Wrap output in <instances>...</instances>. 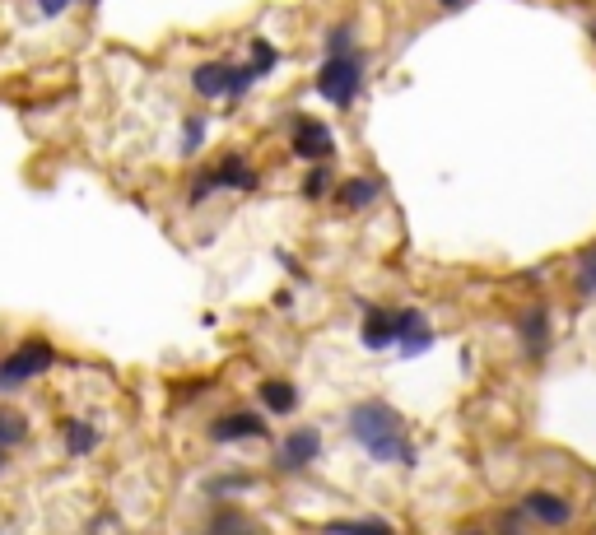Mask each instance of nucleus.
Returning <instances> with one entry per match:
<instances>
[{"instance_id":"nucleus-1","label":"nucleus","mask_w":596,"mask_h":535,"mask_svg":"<svg viewBox=\"0 0 596 535\" xmlns=\"http://www.w3.org/2000/svg\"><path fill=\"white\" fill-rule=\"evenodd\" d=\"M350 433L373 461H415V447H410L406 428H401V415H396L392 405H382V401L354 405Z\"/></svg>"},{"instance_id":"nucleus-2","label":"nucleus","mask_w":596,"mask_h":535,"mask_svg":"<svg viewBox=\"0 0 596 535\" xmlns=\"http://www.w3.org/2000/svg\"><path fill=\"white\" fill-rule=\"evenodd\" d=\"M359 84H364V61L354 52L326 56L322 70H317V94L336 107H350L354 98H359Z\"/></svg>"},{"instance_id":"nucleus-3","label":"nucleus","mask_w":596,"mask_h":535,"mask_svg":"<svg viewBox=\"0 0 596 535\" xmlns=\"http://www.w3.org/2000/svg\"><path fill=\"white\" fill-rule=\"evenodd\" d=\"M52 363H56V349L47 345V340H24L19 349L0 354V391L24 387V382H33L38 373H47Z\"/></svg>"},{"instance_id":"nucleus-4","label":"nucleus","mask_w":596,"mask_h":535,"mask_svg":"<svg viewBox=\"0 0 596 535\" xmlns=\"http://www.w3.org/2000/svg\"><path fill=\"white\" fill-rule=\"evenodd\" d=\"M252 84V70H238L229 61H205L191 70V89L201 98H243Z\"/></svg>"},{"instance_id":"nucleus-5","label":"nucleus","mask_w":596,"mask_h":535,"mask_svg":"<svg viewBox=\"0 0 596 535\" xmlns=\"http://www.w3.org/2000/svg\"><path fill=\"white\" fill-rule=\"evenodd\" d=\"M294 154H298V159H312V163L331 159V154H336V135L326 131L322 121L298 117V126H294Z\"/></svg>"},{"instance_id":"nucleus-6","label":"nucleus","mask_w":596,"mask_h":535,"mask_svg":"<svg viewBox=\"0 0 596 535\" xmlns=\"http://www.w3.org/2000/svg\"><path fill=\"white\" fill-rule=\"evenodd\" d=\"M205 182H210V191H215V187L252 191V187H257V173H252V163H247L243 154H224L215 168H205Z\"/></svg>"},{"instance_id":"nucleus-7","label":"nucleus","mask_w":596,"mask_h":535,"mask_svg":"<svg viewBox=\"0 0 596 535\" xmlns=\"http://www.w3.org/2000/svg\"><path fill=\"white\" fill-rule=\"evenodd\" d=\"M322 456V433L317 428H298V433H289L285 447H280V470H303L312 466Z\"/></svg>"},{"instance_id":"nucleus-8","label":"nucleus","mask_w":596,"mask_h":535,"mask_svg":"<svg viewBox=\"0 0 596 535\" xmlns=\"http://www.w3.org/2000/svg\"><path fill=\"white\" fill-rule=\"evenodd\" d=\"M522 512H527V517H536L541 526H569V522H573L569 498L545 494V489H531V494L522 498Z\"/></svg>"},{"instance_id":"nucleus-9","label":"nucleus","mask_w":596,"mask_h":535,"mask_svg":"<svg viewBox=\"0 0 596 535\" xmlns=\"http://www.w3.org/2000/svg\"><path fill=\"white\" fill-rule=\"evenodd\" d=\"M261 433H266V424L252 410H233V415H219L210 424V438L215 442H243V438H261Z\"/></svg>"},{"instance_id":"nucleus-10","label":"nucleus","mask_w":596,"mask_h":535,"mask_svg":"<svg viewBox=\"0 0 596 535\" xmlns=\"http://www.w3.org/2000/svg\"><path fill=\"white\" fill-rule=\"evenodd\" d=\"M205 535H261V526L238 508H215L205 522Z\"/></svg>"},{"instance_id":"nucleus-11","label":"nucleus","mask_w":596,"mask_h":535,"mask_svg":"<svg viewBox=\"0 0 596 535\" xmlns=\"http://www.w3.org/2000/svg\"><path fill=\"white\" fill-rule=\"evenodd\" d=\"M522 340H527V349H531V359H541L545 354V340H550V317H545V308H531V312H522Z\"/></svg>"},{"instance_id":"nucleus-12","label":"nucleus","mask_w":596,"mask_h":535,"mask_svg":"<svg viewBox=\"0 0 596 535\" xmlns=\"http://www.w3.org/2000/svg\"><path fill=\"white\" fill-rule=\"evenodd\" d=\"M359 335H364V345H368V349L392 345V340H396V331H392V312L368 308V312H364V326H359Z\"/></svg>"},{"instance_id":"nucleus-13","label":"nucleus","mask_w":596,"mask_h":535,"mask_svg":"<svg viewBox=\"0 0 596 535\" xmlns=\"http://www.w3.org/2000/svg\"><path fill=\"white\" fill-rule=\"evenodd\" d=\"M261 405L271 410V415H289L298 405V391L289 382H261Z\"/></svg>"},{"instance_id":"nucleus-14","label":"nucleus","mask_w":596,"mask_h":535,"mask_svg":"<svg viewBox=\"0 0 596 535\" xmlns=\"http://www.w3.org/2000/svg\"><path fill=\"white\" fill-rule=\"evenodd\" d=\"M373 201H378V182H368V177L340 187V205H345V210H364V205H373Z\"/></svg>"},{"instance_id":"nucleus-15","label":"nucleus","mask_w":596,"mask_h":535,"mask_svg":"<svg viewBox=\"0 0 596 535\" xmlns=\"http://www.w3.org/2000/svg\"><path fill=\"white\" fill-rule=\"evenodd\" d=\"M28 438V419L19 410H0V452H10Z\"/></svg>"},{"instance_id":"nucleus-16","label":"nucleus","mask_w":596,"mask_h":535,"mask_svg":"<svg viewBox=\"0 0 596 535\" xmlns=\"http://www.w3.org/2000/svg\"><path fill=\"white\" fill-rule=\"evenodd\" d=\"M66 447L75 456H89L98 447V428L94 424H80V419H70V424H66Z\"/></svg>"},{"instance_id":"nucleus-17","label":"nucleus","mask_w":596,"mask_h":535,"mask_svg":"<svg viewBox=\"0 0 596 535\" xmlns=\"http://www.w3.org/2000/svg\"><path fill=\"white\" fill-rule=\"evenodd\" d=\"M392 331H396V340L420 335V331H429V317H424L420 308H406V312H396V317H392Z\"/></svg>"},{"instance_id":"nucleus-18","label":"nucleus","mask_w":596,"mask_h":535,"mask_svg":"<svg viewBox=\"0 0 596 535\" xmlns=\"http://www.w3.org/2000/svg\"><path fill=\"white\" fill-rule=\"evenodd\" d=\"M326 535H392L387 522H331Z\"/></svg>"},{"instance_id":"nucleus-19","label":"nucleus","mask_w":596,"mask_h":535,"mask_svg":"<svg viewBox=\"0 0 596 535\" xmlns=\"http://www.w3.org/2000/svg\"><path fill=\"white\" fill-rule=\"evenodd\" d=\"M275 70V47L271 42H252V75H266Z\"/></svg>"},{"instance_id":"nucleus-20","label":"nucleus","mask_w":596,"mask_h":535,"mask_svg":"<svg viewBox=\"0 0 596 535\" xmlns=\"http://www.w3.org/2000/svg\"><path fill=\"white\" fill-rule=\"evenodd\" d=\"M578 289L596 294V252H583V261H578Z\"/></svg>"},{"instance_id":"nucleus-21","label":"nucleus","mask_w":596,"mask_h":535,"mask_svg":"<svg viewBox=\"0 0 596 535\" xmlns=\"http://www.w3.org/2000/svg\"><path fill=\"white\" fill-rule=\"evenodd\" d=\"M201 140H205V121L191 117L187 121V135H182V154H196V149H201Z\"/></svg>"},{"instance_id":"nucleus-22","label":"nucleus","mask_w":596,"mask_h":535,"mask_svg":"<svg viewBox=\"0 0 596 535\" xmlns=\"http://www.w3.org/2000/svg\"><path fill=\"white\" fill-rule=\"evenodd\" d=\"M350 28H331V33H326V47H331V56H340V52H350Z\"/></svg>"},{"instance_id":"nucleus-23","label":"nucleus","mask_w":596,"mask_h":535,"mask_svg":"<svg viewBox=\"0 0 596 535\" xmlns=\"http://www.w3.org/2000/svg\"><path fill=\"white\" fill-rule=\"evenodd\" d=\"M429 345H434V335H429V331H420V335H406V340H401V349H406V359H410V354H424V349H429Z\"/></svg>"},{"instance_id":"nucleus-24","label":"nucleus","mask_w":596,"mask_h":535,"mask_svg":"<svg viewBox=\"0 0 596 535\" xmlns=\"http://www.w3.org/2000/svg\"><path fill=\"white\" fill-rule=\"evenodd\" d=\"M70 5H75V0H38V10L47 14V19H56V14H66Z\"/></svg>"},{"instance_id":"nucleus-25","label":"nucleus","mask_w":596,"mask_h":535,"mask_svg":"<svg viewBox=\"0 0 596 535\" xmlns=\"http://www.w3.org/2000/svg\"><path fill=\"white\" fill-rule=\"evenodd\" d=\"M326 191V168H317V173L308 177V196H322Z\"/></svg>"},{"instance_id":"nucleus-26","label":"nucleus","mask_w":596,"mask_h":535,"mask_svg":"<svg viewBox=\"0 0 596 535\" xmlns=\"http://www.w3.org/2000/svg\"><path fill=\"white\" fill-rule=\"evenodd\" d=\"M438 5H447V10H461V5H466V0H438Z\"/></svg>"},{"instance_id":"nucleus-27","label":"nucleus","mask_w":596,"mask_h":535,"mask_svg":"<svg viewBox=\"0 0 596 535\" xmlns=\"http://www.w3.org/2000/svg\"><path fill=\"white\" fill-rule=\"evenodd\" d=\"M592 38H596V19H592Z\"/></svg>"}]
</instances>
